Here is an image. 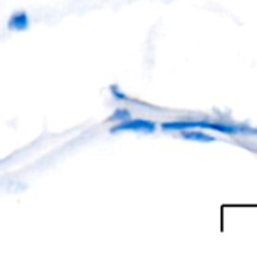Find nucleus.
<instances>
[{"label": "nucleus", "instance_id": "nucleus-1", "mask_svg": "<svg viewBox=\"0 0 257 258\" xmlns=\"http://www.w3.org/2000/svg\"><path fill=\"white\" fill-rule=\"evenodd\" d=\"M161 128L165 132H180L186 128H200V130H214L224 135H257V128L250 125H235V124H224V122H212V121H168L162 122Z\"/></svg>", "mask_w": 257, "mask_h": 258}, {"label": "nucleus", "instance_id": "nucleus-2", "mask_svg": "<svg viewBox=\"0 0 257 258\" xmlns=\"http://www.w3.org/2000/svg\"><path fill=\"white\" fill-rule=\"evenodd\" d=\"M158 130V124L151 119L144 118H130L123 122H117L109 128V133H141V135H151Z\"/></svg>", "mask_w": 257, "mask_h": 258}, {"label": "nucleus", "instance_id": "nucleus-3", "mask_svg": "<svg viewBox=\"0 0 257 258\" xmlns=\"http://www.w3.org/2000/svg\"><path fill=\"white\" fill-rule=\"evenodd\" d=\"M29 26H30V20L26 11H17L8 20V29L11 32H24L29 29Z\"/></svg>", "mask_w": 257, "mask_h": 258}, {"label": "nucleus", "instance_id": "nucleus-4", "mask_svg": "<svg viewBox=\"0 0 257 258\" xmlns=\"http://www.w3.org/2000/svg\"><path fill=\"white\" fill-rule=\"evenodd\" d=\"M180 136L185 141H194V142H214L215 138L204 133L200 128H186V130H180Z\"/></svg>", "mask_w": 257, "mask_h": 258}, {"label": "nucleus", "instance_id": "nucleus-5", "mask_svg": "<svg viewBox=\"0 0 257 258\" xmlns=\"http://www.w3.org/2000/svg\"><path fill=\"white\" fill-rule=\"evenodd\" d=\"M130 118H132V115H130V110H129V109H126V107H118V109H115V110L111 113V116L108 118V122L117 124V122L127 121V119H130Z\"/></svg>", "mask_w": 257, "mask_h": 258}, {"label": "nucleus", "instance_id": "nucleus-6", "mask_svg": "<svg viewBox=\"0 0 257 258\" xmlns=\"http://www.w3.org/2000/svg\"><path fill=\"white\" fill-rule=\"evenodd\" d=\"M109 92H111L112 98L117 100V101H130L129 95H127L123 89H120L118 85H111V86H109Z\"/></svg>", "mask_w": 257, "mask_h": 258}]
</instances>
